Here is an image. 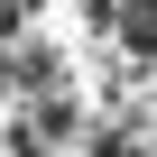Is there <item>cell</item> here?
Instances as JSON below:
<instances>
[{
  "label": "cell",
  "instance_id": "6da1fadb",
  "mask_svg": "<svg viewBox=\"0 0 157 157\" xmlns=\"http://www.w3.org/2000/svg\"><path fill=\"white\" fill-rule=\"evenodd\" d=\"M120 37L139 56H157V0H129V10H120Z\"/></svg>",
  "mask_w": 157,
  "mask_h": 157
}]
</instances>
